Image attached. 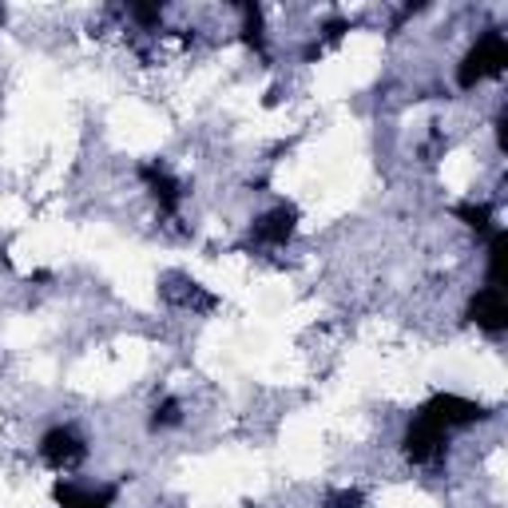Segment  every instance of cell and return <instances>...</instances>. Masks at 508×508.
Instances as JSON below:
<instances>
[{
    "label": "cell",
    "instance_id": "cell-6",
    "mask_svg": "<svg viewBox=\"0 0 508 508\" xmlns=\"http://www.w3.org/2000/svg\"><path fill=\"white\" fill-rule=\"evenodd\" d=\"M457 218H461L465 227H473L477 235H496V227H493V210H488L485 203H465V207H457Z\"/></svg>",
    "mask_w": 508,
    "mask_h": 508
},
{
    "label": "cell",
    "instance_id": "cell-7",
    "mask_svg": "<svg viewBox=\"0 0 508 508\" xmlns=\"http://www.w3.org/2000/svg\"><path fill=\"white\" fill-rule=\"evenodd\" d=\"M179 421H183V409H179V401H163V406L156 409V417H151V425L156 429H167V425H179Z\"/></svg>",
    "mask_w": 508,
    "mask_h": 508
},
{
    "label": "cell",
    "instance_id": "cell-1",
    "mask_svg": "<svg viewBox=\"0 0 508 508\" xmlns=\"http://www.w3.org/2000/svg\"><path fill=\"white\" fill-rule=\"evenodd\" d=\"M504 64H508V40L501 32H485L481 40L473 44V52L465 56L461 72H457V84H461V88H477L488 76H501Z\"/></svg>",
    "mask_w": 508,
    "mask_h": 508
},
{
    "label": "cell",
    "instance_id": "cell-3",
    "mask_svg": "<svg viewBox=\"0 0 508 508\" xmlns=\"http://www.w3.org/2000/svg\"><path fill=\"white\" fill-rule=\"evenodd\" d=\"M40 453L52 468H76L88 449H84V441L76 437L72 429H52V433H44V441H40Z\"/></svg>",
    "mask_w": 508,
    "mask_h": 508
},
{
    "label": "cell",
    "instance_id": "cell-5",
    "mask_svg": "<svg viewBox=\"0 0 508 508\" xmlns=\"http://www.w3.org/2000/svg\"><path fill=\"white\" fill-rule=\"evenodd\" d=\"M294 223H299V215H294V207H278L271 215H263L254 223V243L263 246H286L294 235Z\"/></svg>",
    "mask_w": 508,
    "mask_h": 508
},
{
    "label": "cell",
    "instance_id": "cell-2",
    "mask_svg": "<svg viewBox=\"0 0 508 508\" xmlns=\"http://www.w3.org/2000/svg\"><path fill=\"white\" fill-rule=\"evenodd\" d=\"M485 409L477 406V401H465L457 397V393H437L433 401H425L421 406V421H429V425H437L441 433H453V429H465L473 425V421H481Z\"/></svg>",
    "mask_w": 508,
    "mask_h": 508
},
{
    "label": "cell",
    "instance_id": "cell-8",
    "mask_svg": "<svg viewBox=\"0 0 508 508\" xmlns=\"http://www.w3.org/2000/svg\"><path fill=\"white\" fill-rule=\"evenodd\" d=\"M325 508H361V493L358 488H338V493H330Z\"/></svg>",
    "mask_w": 508,
    "mask_h": 508
},
{
    "label": "cell",
    "instance_id": "cell-4",
    "mask_svg": "<svg viewBox=\"0 0 508 508\" xmlns=\"http://www.w3.org/2000/svg\"><path fill=\"white\" fill-rule=\"evenodd\" d=\"M468 318L481 325V330H488V334H501L504 325H508L504 294L496 290V286H485V290H477V299L468 302Z\"/></svg>",
    "mask_w": 508,
    "mask_h": 508
}]
</instances>
